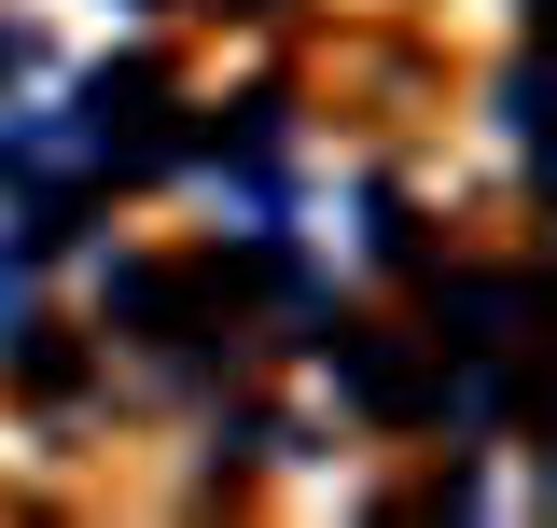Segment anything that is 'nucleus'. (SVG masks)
Returning <instances> with one entry per match:
<instances>
[{"mask_svg": "<svg viewBox=\"0 0 557 528\" xmlns=\"http://www.w3.org/2000/svg\"><path fill=\"white\" fill-rule=\"evenodd\" d=\"M432 306H446V348H516V320H530L544 292H530V278H446Z\"/></svg>", "mask_w": 557, "mask_h": 528, "instance_id": "nucleus-1", "label": "nucleus"}, {"mask_svg": "<svg viewBox=\"0 0 557 528\" xmlns=\"http://www.w3.org/2000/svg\"><path fill=\"white\" fill-rule=\"evenodd\" d=\"M14 70H28V28H0V84H14Z\"/></svg>", "mask_w": 557, "mask_h": 528, "instance_id": "nucleus-2", "label": "nucleus"}]
</instances>
